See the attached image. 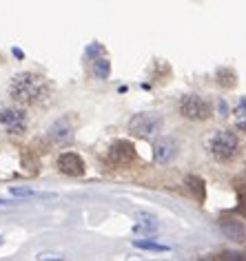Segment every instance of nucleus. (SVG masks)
Instances as JSON below:
<instances>
[{
    "label": "nucleus",
    "instance_id": "obj_1",
    "mask_svg": "<svg viewBox=\"0 0 246 261\" xmlns=\"http://www.w3.org/2000/svg\"><path fill=\"white\" fill-rule=\"evenodd\" d=\"M9 95L18 104H40L51 95V84L40 73L24 71V73H16L11 77Z\"/></svg>",
    "mask_w": 246,
    "mask_h": 261
},
{
    "label": "nucleus",
    "instance_id": "obj_2",
    "mask_svg": "<svg viewBox=\"0 0 246 261\" xmlns=\"http://www.w3.org/2000/svg\"><path fill=\"white\" fill-rule=\"evenodd\" d=\"M206 148L215 160L219 162H231L239 153V138L233 130H215L209 140H206Z\"/></svg>",
    "mask_w": 246,
    "mask_h": 261
},
{
    "label": "nucleus",
    "instance_id": "obj_3",
    "mask_svg": "<svg viewBox=\"0 0 246 261\" xmlns=\"http://www.w3.org/2000/svg\"><path fill=\"white\" fill-rule=\"evenodd\" d=\"M180 113H182L186 120H193V122H202L206 117H211V104L204 100L202 95L198 93H189L180 100Z\"/></svg>",
    "mask_w": 246,
    "mask_h": 261
},
{
    "label": "nucleus",
    "instance_id": "obj_4",
    "mask_svg": "<svg viewBox=\"0 0 246 261\" xmlns=\"http://www.w3.org/2000/svg\"><path fill=\"white\" fill-rule=\"evenodd\" d=\"M162 126V117L158 113H138L129 120V130L138 138H151Z\"/></svg>",
    "mask_w": 246,
    "mask_h": 261
},
{
    "label": "nucleus",
    "instance_id": "obj_5",
    "mask_svg": "<svg viewBox=\"0 0 246 261\" xmlns=\"http://www.w3.org/2000/svg\"><path fill=\"white\" fill-rule=\"evenodd\" d=\"M0 124L7 128V133L20 135L27 128V115L20 109H3L0 111Z\"/></svg>",
    "mask_w": 246,
    "mask_h": 261
},
{
    "label": "nucleus",
    "instance_id": "obj_6",
    "mask_svg": "<svg viewBox=\"0 0 246 261\" xmlns=\"http://www.w3.org/2000/svg\"><path fill=\"white\" fill-rule=\"evenodd\" d=\"M133 160H135V148L131 142L118 140L109 148V162H111L113 166H127V164H131Z\"/></svg>",
    "mask_w": 246,
    "mask_h": 261
},
{
    "label": "nucleus",
    "instance_id": "obj_7",
    "mask_svg": "<svg viewBox=\"0 0 246 261\" xmlns=\"http://www.w3.org/2000/svg\"><path fill=\"white\" fill-rule=\"evenodd\" d=\"M58 168H60V173L69 175V177L85 175V162H82V158L78 153H62L58 158Z\"/></svg>",
    "mask_w": 246,
    "mask_h": 261
},
{
    "label": "nucleus",
    "instance_id": "obj_8",
    "mask_svg": "<svg viewBox=\"0 0 246 261\" xmlns=\"http://www.w3.org/2000/svg\"><path fill=\"white\" fill-rule=\"evenodd\" d=\"M176 153H178V144L171 138H160L153 144V158L158 164H169L176 158Z\"/></svg>",
    "mask_w": 246,
    "mask_h": 261
},
{
    "label": "nucleus",
    "instance_id": "obj_9",
    "mask_svg": "<svg viewBox=\"0 0 246 261\" xmlns=\"http://www.w3.org/2000/svg\"><path fill=\"white\" fill-rule=\"evenodd\" d=\"M219 230H222L224 237H229L231 241H244L246 239V228L239 219L222 217L219 219Z\"/></svg>",
    "mask_w": 246,
    "mask_h": 261
},
{
    "label": "nucleus",
    "instance_id": "obj_10",
    "mask_svg": "<svg viewBox=\"0 0 246 261\" xmlns=\"http://www.w3.org/2000/svg\"><path fill=\"white\" fill-rule=\"evenodd\" d=\"M184 181H186V186H189V191L193 193V197H195L200 204H204V199H206V184H204V179L198 177V175H189Z\"/></svg>",
    "mask_w": 246,
    "mask_h": 261
},
{
    "label": "nucleus",
    "instance_id": "obj_11",
    "mask_svg": "<svg viewBox=\"0 0 246 261\" xmlns=\"http://www.w3.org/2000/svg\"><path fill=\"white\" fill-rule=\"evenodd\" d=\"M49 135L54 138L56 142H67V140H71V126L67 124V120H60V122H56L54 126L49 128Z\"/></svg>",
    "mask_w": 246,
    "mask_h": 261
},
{
    "label": "nucleus",
    "instance_id": "obj_12",
    "mask_svg": "<svg viewBox=\"0 0 246 261\" xmlns=\"http://www.w3.org/2000/svg\"><path fill=\"white\" fill-rule=\"evenodd\" d=\"M215 77H217V84H219V87H224V89H233V87L237 84L235 71L229 69V67H219L217 73H215Z\"/></svg>",
    "mask_w": 246,
    "mask_h": 261
},
{
    "label": "nucleus",
    "instance_id": "obj_13",
    "mask_svg": "<svg viewBox=\"0 0 246 261\" xmlns=\"http://www.w3.org/2000/svg\"><path fill=\"white\" fill-rule=\"evenodd\" d=\"M93 73H95V77H100V80H107L109 73H111V62H109L107 58L93 60Z\"/></svg>",
    "mask_w": 246,
    "mask_h": 261
},
{
    "label": "nucleus",
    "instance_id": "obj_14",
    "mask_svg": "<svg viewBox=\"0 0 246 261\" xmlns=\"http://www.w3.org/2000/svg\"><path fill=\"white\" fill-rule=\"evenodd\" d=\"M233 117H235V124L239 128H246V100L237 104V109L233 111Z\"/></svg>",
    "mask_w": 246,
    "mask_h": 261
},
{
    "label": "nucleus",
    "instance_id": "obj_15",
    "mask_svg": "<svg viewBox=\"0 0 246 261\" xmlns=\"http://www.w3.org/2000/svg\"><path fill=\"white\" fill-rule=\"evenodd\" d=\"M138 224H140V228H146V230H155V228H158V219H155L153 215L140 213L138 215Z\"/></svg>",
    "mask_w": 246,
    "mask_h": 261
},
{
    "label": "nucleus",
    "instance_id": "obj_16",
    "mask_svg": "<svg viewBox=\"0 0 246 261\" xmlns=\"http://www.w3.org/2000/svg\"><path fill=\"white\" fill-rule=\"evenodd\" d=\"M133 246L142 248V250H155V252H166V250H169V248L162 246V244H153V241H140V239H135Z\"/></svg>",
    "mask_w": 246,
    "mask_h": 261
},
{
    "label": "nucleus",
    "instance_id": "obj_17",
    "mask_svg": "<svg viewBox=\"0 0 246 261\" xmlns=\"http://www.w3.org/2000/svg\"><path fill=\"white\" fill-rule=\"evenodd\" d=\"M222 261H246V254L235 252V250H229V252L222 254Z\"/></svg>",
    "mask_w": 246,
    "mask_h": 261
},
{
    "label": "nucleus",
    "instance_id": "obj_18",
    "mask_svg": "<svg viewBox=\"0 0 246 261\" xmlns=\"http://www.w3.org/2000/svg\"><path fill=\"white\" fill-rule=\"evenodd\" d=\"M11 195H16V197H34V191H31V188H11Z\"/></svg>",
    "mask_w": 246,
    "mask_h": 261
},
{
    "label": "nucleus",
    "instance_id": "obj_19",
    "mask_svg": "<svg viewBox=\"0 0 246 261\" xmlns=\"http://www.w3.org/2000/svg\"><path fill=\"white\" fill-rule=\"evenodd\" d=\"M235 213H237V215H242V217L246 219V197H239L237 206H235Z\"/></svg>",
    "mask_w": 246,
    "mask_h": 261
},
{
    "label": "nucleus",
    "instance_id": "obj_20",
    "mask_svg": "<svg viewBox=\"0 0 246 261\" xmlns=\"http://www.w3.org/2000/svg\"><path fill=\"white\" fill-rule=\"evenodd\" d=\"M235 184H237V188H239V191H242V193H246V171L242 173V175H239V177L235 179Z\"/></svg>",
    "mask_w": 246,
    "mask_h": 261
}]
</instances>
